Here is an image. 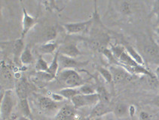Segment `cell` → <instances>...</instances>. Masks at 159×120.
<instances>
[{"label":"cell","instance_id":"cell-1","mask_svg":"<svg viewBox=\"0 0 159 120\" xmlns=\"http://www.w3.org/2000/svg\"><path fill=\"white\" fill-rule=\"evenodd\" d=\"M57 77L66 88H79L83 85V80L79 74L74 69H64L58 72Z\"/></svg>","mask_w":159,"mask_h":120},{"label":"cell","instance_id":"cell-2","mask_svg":"<svg viewBox=\"0 0 159 120\" xmlns=\"http://www.w3.org/2000/svg\"><path fill=\"white\" fill-rule=\"evenodd\" d=\"M15 102H14L13 94L11 90H6L4 94L2 95L1 106V119L8 120L12 115Z\"/></svg>","mask_w":159,"mask_h":120},{"label":"cell","instance_id":"cell-3","mask_svg":"<svg viewBox=\"0 0 159 120\" xmlns=\"http://www.w3.org/2000/svg\"><path fill=\"white\" fill-rule=\"evenodd\" d=\"M141 51L148 61L153 62H159V45L153 38H149L144 42L141 47Z\"/></svg>","mask_w":159,"mask_h":120},{"label":"cell","instance_id":"cell-4","mask_svg":"<svg viewBox=\"0 0 159 120\" xmlns=\"http://www.w3.org/2000/svg\"><path fill=\"white\" fill-rule=\"evenodd\" d=\"M72 105L73 106L74 108L76 109L82 108V107H87V106H93L98 105L100 102V98H99L98 95L96 93L92 95H77L76 96L74 97L71 100Z\"/></svg>","mask_w":159,"mask_h":120},{"label":"cell","instance_id":"cell-5","mask_svg":"<svg viewBox=\"0 0 159 120\" xmlns=\"http://www.w3.org/2000/svg\"><path fill=\"white\" fill-rule=\"evenodd\" d=\"M109 71L112 74L113 83L115 84L129 82L133 78L131 74L129 73L128 71L121 65H112L109 68Z\"/></svg>","mask_w":159,"mask_h":120},{"label":"cell","instance_id":"cell-6","mask_svg":"<svg viewBox=\"0 0 159 120\" xmlns=\"http://www.w3.org/2000/svg\"><path fill=\"white\" fill-rule=\"evenodd\" d=\"M93 19L89 20L83 21V22H75V23H69L65 24L63 25L67 34L69 35H75L82 33L89 27L92 24Z\"/></svg>","mask_w":159,"mask_h":120},{"label":"cell","instance_id":"cell-7","mask_svg":"<svg viewBox=\"0 0 159 120\" xmlns=\"http://www.w3.org/2000/svg\"><path fill=\"white\" fill-rule=\"evenodd\" d=\"M60 54V53H59ZM59 62V71L64 69H74L80 68L87 64V62H81L71 57H68L62 54H59L58 57Z\"/></svg>","mask_w":159,"mask_h":120},{"label":"cell","instance_id":"cell-8","mask_svg":"<svg viewBox=\"0 0 159 120\" xmlns=\"http://www.w3.org/2000/svg\"><path fill=\"white\" fill-rule=\"evenodd\" d=\"M37 23L36 17H33L29 15L27 11L24 7H23V19H22V31H21V37L22 39L25 38V36L29 32L30 30Z\"/></svg>","mask_w":159,"mask_h":120},{"label":"cell","instance_id":"cell-9","mask_svg":"<svg viewBox=\"0 0 159 120\" xmlns=\"http://www.w3.org/2000/svg\"><path fill=\"white\" fill-rule=\"evenodd\" d=\"M58 52L60 53V54L73 58V59L82 56V54L79 47H77L76 44L74 42H66V43L63 44V45L59 47Z\"/></svg>","mask_w":159,"mask_h":120},{"label":"cell","instance_id":"cell-10","mask_svg":"<svg viewBox=\"0 0 159 120\" xmlns=\"http://www.w3.org/2000/svg\"><path fill=\"white\" fill-rule=\"evenodd\" d=\"M112 110L113 109H111L109 104H105L100 101L98 105L93 107L91 115H90V119L103 117L104 115H107L109 113H112Z\"/></svg>","mask_w":159,"mask_h":120},{"label":"cell","instance_id":"cell-11","mask_svg":"<svg viewBox=\"0 0 159 120\" xmlns=\"http://www.w3.org/2000/svg\"><path fill=\"white\" fill-rule=\"evenodd\" d=\"M38 102L41 110L45 113L53 112V111L56 110L58 108L57 103L53 101L52 98H49V97H40L39 98Z\"/></svg>","mask_w":159,"mask_h":120},{"label":"cell","instance_id":"cell-12","mask_svg":"<svg viewBox=\"0 0 159 120\" xmlns=\"http://www.w3.org/2000/svg\"><path fill=\"white\" fill-rule=\"evenodd\" d=\"M75 109L72 105H65L62 107L56 114L54 120H69L73 119L75 114Z\"/></svg>","mask_w":159,"mask_h":120},{"label":"cell","instance_id":"cell-13","mask_svg":"<svg viewBox=\"0 0 159 120\" xmlns=\"http://www.w3.org/2000/svg\"><path fill=\"white\" fill-rule=\"evenodd\" d=\"M16 94L19 101L23 99H27L28 95V84L24 77L21 78L17 82L15 86Z\"/></svg>","mask_w":159,"mask_h":120},{"label":"cell","instance_id":"cell-14","mask_svg":"<svg viewBox=\"0 0 159 120\" xmlns=\"http://www.w3.org/2000/svg\"><path fill=\"white\" fill-rule=\"evenodd\" d=\"M24 39L20 38L15 41L13 45V56H14V62L16 64H21L20 63V56L22 55V53L24 50Z\"/></svg>","mask_w":159,"mask_h":120},{"label":"cell","instance_id":"cell-15","mask_svg":"<svg viewBox=\"0 0 159 120\" xmlns=\"http://www.w3.org/2000/svg\"><path fill=\"white\" fill-rule=\"evenodd\" d=\"M59 48V45L57 42L51 41L43 43L39 47V51L42 54H53L57 53Z\"/></svg>","mask_w":159,"mask_h":120},{"label":"cell","instance_id":"cell-16","mask_svg":"<svg viewBox=\"0 0 159 120\" xmlns=\"http://www.w3.org/2000/svg\"><path fill=\"white\" fill-rule=\"evenodd\" d=\"M112 113L117 118L127 117L129 116V106L125 103H119L115 106Z\"/></svg>","mask_w":159,"mask_h":120},{"label":"cell","instance_id":"cell-17","mask_svg":"<svg viewBox=\"0 0 159 120\" xmlns=\"http://www.w3.org/2000/svg\"><path fill=\"white\" fill-rule=\"evenodd\" d=\"M125 47V50H126L127 52H128V54L130 55V57H131L132 59H133L134 61L137 63V64L144 66L145 65L144 59L139 53L137 52V51L133 47H131V46L130 45H126Z\"/></svg>","mask_w":159,"mask_h":120},{"label":"cell","instance_id":"cell-18","mask_svg":"<svg viewBox=\"0 0 159 120\" xmlns=\"http://www.w3.org/2000/svg\"><path fill=\"white\" fill-rule=\"evenodd\" d=\"M57 35V29L56 26H48L44 30L43 33H42V38H43L45 43L51 42L53 41V40L56 38Z\"/></svg>","mask_w":159,"mask_h":120},{"label":"cell","instance_id":"cell-19","mask_svg":"<svg viewBox=\"0 0 159 120\" xmlns=\"http://www.w3.org/2000/svg\"><path fill=\"white\" fill-rule=\"evenodd\" d=\"M33 61V56L32 54L31 49L29 45L26 46L24 48V52L20 56V63L24 65H30Z\"/></svg>","mask_w":159,"mask_h":120},{"label":"cell","instance_id":"cell-20","mask_svg":"<svg viewBox=\"0 0 159 120\" xmlns=\"http://www.w3.org/2000/svg\"><path fill=\"white\" fill-rule=\"evenodd\" d=\"M59 94H61L62 96L66 99L71 101L72 98L77 95H79V92L78 88H63L59 91Z\"/></svg>","mask_w":159,"mask_h":120},{"label":"cell","instance_id":"cell-21","mask_svg":"<svg viewBox=\"0 0 159 120\" xmlns=\"http://www.w3.org/2000/svg\"><path fill=\"white\" fill-rule=\"evenodd\" d=\"M59 52L58 50L54 54V59H53L52 62L51 64L49 65V68L48 73L51 74V75H54V77H57L58 72H59V62H58V57H59Z\"/></svg>","mask_w":159,"mask_h":120},{"label":"cell","instance_id":"cell-22","mask_svg":"<svg viewBox=\"0 0 159 120\" xmlns=\"http://www.w3.org/2000/svg\"><path fill=\"white\" fill-rule=\"evenodd\" d=\"M45 4V8L48 10L53 11L56 10L57 11H61L63 8H65V5L63 2L61 1H49V2H43Z\"/></svg>","mask_w":159,"mask_h":120},{"label":"cell","instance_id":"cell-23","mask_svg":"<svg viewBox=\"0 0 159 120\" xmlns=\"http://www.w3.org/2000/svg\"><path fill=\"white\" fill-rule=\"evenodd\" d=\"M19 105H20V108L21 112L24 114V116L29 118L33 120V116H32V113L30 110V107L29 102L27 99H23L19 101Z\"/></svg>","mask_w":159,"mask_h":120},{"label":"cell","instance_id":"cell-24","mask_svg":"<svg viewBox=\"0 0 159 120\" xmlns=\"http://www.w3.org/2000/svg\"><path fill=\"white\" fill-rule=\"evenodd\" d=\"M97 94L98 95L100 101L105 104H109L110 101V95L105 87L103 86H99L97 89Z\"/></svg>","mask_w":159,"mask_h":120},{"label":"cell","instance_id":"cell-25","mask_svg":"<svg viewBox=\"0 0 159 120\" xmlns=\"http://www.w3.org/2000/svg\"><path fill=\"white\" fill-rule=\"evenodd\" d=\"M118 10L120 13L124 15H130L132 14V7L131 4L129 2L123 1L118 2Z\"/></svg>","mask_w":159,"mask_h":120},{"label":"cell","instance_id":"cell-26","mask_svg":"<svg viewBox=\"0 0 159 120\" xmlns=\"http://www.w3.org/2000/svg\"><path fill=\"white\" fill-rule=\"evenodd\" d=\"M35 68H36L37 72H48V71L49 65L42 56H39L36 63Z\"/></svg>","mask_w":159,"mask_h":120},{"label":"cell","instance_id":"cell-27","mask_svg":"<svg viewBox=\"0 0 159 120\" xmlns=\"http://www.w3.org/2000/svg\"><path fill=\"white\" fill-rule=\"evenodd\" d=\"M97 69H98L99 73L101 75L102 77H103L104 80L107 81V83L111 84V83L113 82L112 75V74H111L109 69H107V68H105L101 66H98V68H97Z\"/></svg>","mask_w":159,"mask_h":120},{"label":"cell","instance_id":"cell-28","mask_svg":"<svg viewBox=\"0 0 159 120\" xmlns=\"http://www.w3.org/2000/svg\"><path fill=\"white\" fill-rule=\"evenodd\" d=\"M79 92V94L84 95H92L94 94L95 91L94 89L91 87V86L86 85V84H83L82 86H81L80 87L78 88Z\"/></svg>","mask_w":159,"mask_h":120},{"label":"cell","instance_id":"cell-29","mask_svg":"<svg viewBox=\"0 0 159 120\" xmlns=\"http://www.w3.org/2000/svg\"><path fill=\"white\" fill-rule=\"evenodd\" d=\"M36 75L37 78H39L42 81H45V82H49V81H52L54 78H56V77L48 73V72H37Z\"/></svg>","mask_w":159,"mask_h":120},{"label":"cell","instance_id":"cell-30","mask_svg":"<svg viewBox=\"0 0 159 120\" xmlns=\"http://www.w3.org/2000/svg\"><path fill=\"white\" fill-rule=\"evenodd\" d=\"M152 14L154 15L157 18V21L159 22V0L152 2Z\"/></svg>","mask_w":159,"mask_h":120},{"label":"cell","instance_id":"cell-31","mask_svg":"<svg viewBox=\"0 0 159 120\" xmlns=\"http://www.w3.org/2000/svg\"><path fill=\"white\" fill-rule=\"evenodd\" d=\"M52 98L53 99V101H54L57 102H57L63 101L65 99V98H63L61 94H59V93H52Z\"/></svg>","mask_w":159,"mask_h":120},{"label":"cell","instance_id":"cell-32","mask_svg":"<svg viewBox=\"0 0 159 120\" xmlns=\"http://www.w3.org/2000/svg\"><path fill=\"white\" fill-rule=\"evenodd\" d=\"M139 120H152V118L150 116L149 114H148L146 111H141L139 113Z\"/></svg>","mask_w":159,"mask_h":120},{"label":"cell","instance_id":"cell-33","mask_svg":"<svg viewBox=\"0 0 159 120\" xmlns=\"http://www.w3.org/2000/svg\"><path fill=\"white\" fill-rule=\"evenodd\" d=\"M136 113V107L134 105L129 106V116L130 117H134Z\"/></svg>","mask_w":159,"mask_h":120},{"label":"cell","instance_id":"cell-34","mask_svg":"<svg viewBox=\"0 0 159 120\" xmlns=\"http://www.w3.org/2000/svg\"><path fill=\"white\" fill-rule=\"evenodd\" d=\"M152 104L153 105L156 106V107H159V95H157L155 96L152 100Z\"/></svg>","mask_w":159,"mask_h":120},{"label":"cell","instance_id":"cell-35","mask_svg":"<svg viewBox=\"0 0 159 120\" xmlns=\"http://www.w3.org/2000/svg\"><path fill=\"white\" fill-rule=\"evenodd\" d=\"M17 120H32V119H29V118H27V117H26V116H20V117H19Z\"/></svg>","mask_w":159,"mask_h":120},{"label":"cell","instance_id":"cell-36","mask_svg":"<svg viewBox=\"0 0 159 120\" xmlns=\"http://www.w3.org/2000/svg\"><path fill=\"white\" fill-rule=\"evenodd\" d=\"M156 34L158 35L159 38V22H158V26H157V28H156Z\"/></svg>","mask_w":159,"mask_h":120},{"label":"cell","instance_id":"cell-37","mask_svg":"<svg viewBox=\"0 0 159 120\" xmlns=\"http://www.w3.org/2000/svg\"><path fill=\"white\" fill-rule=\"evenodd\" d=\"M91 120H103V117H99V118H94V119H91Z\"/></svg>","mask_w":159,"mask_h":120},{"label":"cell","instance_id":"cell-38","mask_svg":"<svg viewBox=\"0 0 159 120\" xmlns=\"http://www.w3.org/2000/svg\"><path fill=\"white\" fill-rule=\"evenodd\" d=\"M156 72H157V73H158V75H159V67H158V68H157V69H156Z\"/></svg>","mask_w":159,"mask_h":120}]
</instances>
